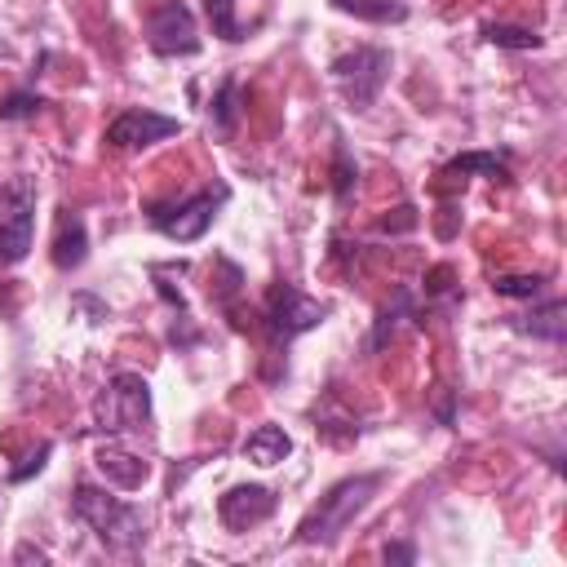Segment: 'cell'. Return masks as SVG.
Here are the masks:
<instances>
[{"instance_id":"obj_1","label":"cell","mask_w":567,"mask_h":567,"mask_svg":"<svg viewBox=\"0 0 567 567\" xmlns=\"http://www.w3.org/2000/svg\"><path fill=\"white\" fill-rule=\"evenodd\" d=\"M71 509H75V518H80L106 549L128 554V549H137V545L146 540L142 514H137L128 501H120V496H111L106 487H97V483H75Z\"/></svg>"},{"instance_id":"obj_2","label":"cell","mask_w":567,"mask_h":567,"mask_svg":"<svg viewBox=\"0 0 567 567\" xmlns=\"http://www.w3.org/2000/svg\"><path fill=\"white\" fill-rule=\"evenodd\" d=\"M377 487H381V474H354V478L332 483L319 496V505L297 523V540L301 545H328V540H337L354 523V514L372 501Z\"/></svg>"},{"instance_id":"obj_3","label":"cell","mask_w":567,"mask_h":567,"mask_svg":"<svg viewBox=\"0 0 567 567\" xmlns=\"http://www.w3.org/2000/svg\"><path fill=\"white\" fill-rule=\"evenodd\" d=\"M93 421H97L102 434L146 430V421H151V385H146V377H137V372H115V377L102 385L97 403H93Z\"/></svg>"},{"instance_id":"obj_4","label":"cell","mask_w":567,"mask_h":567,"mask_svg":"<svg viewBox=\"0 0 567 567\" xmlns=\"http://www.w3.org/2000/svg\"><path fill=\"white\" fill-rule=\"evenodd\" d=\"M35 235V186L13 177L0 186V266H13L31 252Z\"/></svg>"},{"instance_id":"obj_5","label":"cell","mask_w":567,"mask_h":567,"mask_svg":"<svg viewBox=\"0 0 567 567\" xmlns=\"http://www.w3.org/2000/svg\"><path fill=\"white\" fill-rule=\"evenodd\" d=\"M221 204H226V186H208V190H199L182 204H151L146 217L159 235H168L177 244H195V239H204V230L213 226Z\"/></svg>"},{"instance_id":"obj_6","label":"cell","mask_w":567,"mask_h":567,"mask_svg":"<svg viewBox=\"0 0 567 567\" xmlns=\"http://www.w3.org/2000/svg\"><path fill=\"white\" fill-rule=\"evenodd\" d=\"M332 80H337V89L346 93V102L354 111H368L377 102V93L385 89V80H390V53L368 49V44L354 49V53H341L332 62Z\"/></svg>"},{"instance_id":"obj_7","label":"cell","mask_w":567,"mask_h":567,"mask_svg":"<svg viewBox=\"0 0 567 567\" xmlns=\"http://www.w3.org/2000/svg\"><path fill=\"white\" fill-rule=\"evenodd\" d=\"M323 315H328V306H319L315 297H306V292L292 288V284H270V292H266V310H261L270 337L284 341V346H288L292 337L319 328Z\"/></svg>"},{"instance_id":"obj_8","label":"cell","mask_w":567,"mask_h":567,"mask_svg":"<svg viewBox=\"0 0 567 567\" xmlns=\"http://www.w3.org/2000/svg\"><path fill=\"white\" fill-rule=\"evenodd\" d=\"M146 44L159 53V58H186V53H199V31H195V18L182 0H155L151 13H146Z\"/></svg>"},{"instance_id":"obj_9","label":"cell","mask_w":567,"mask_h":567,"mask_svg":"<svg viewBox=\"0 0 567 567\" xmlns=\"http://www.w3.org/2000/svg\"><path fill=\"white\" fill-rule=\"evenodd\" d=\"M173 133H182V120L159 115L151 106H128V111H120L106 124V146H115V151H146V146L164 142Z\"/></svg>"},{"instance_id":"obj_10","label":"cell","mask_w":567,"mask_h":567,"mask_svg":"<svg viewBox=\"0 0 567 567\" xmlns=\"http://www.w3.org/2000/svg\"><path fill=\"white\" fill-rule=\"evenodd\" d=\"M275 505H279V496H275L270 487H261V483H239V487H230V492L217 501V518H221L226 532H248V527L266 523V518L275 514Z\"/></svg>"},{"instance_id":"obj_11","label":"cell","mask_w":567,"mask_h":567,"mask_svg":"<svg viewBox=\"0 0 567 567\" xmlns=\"http://www.w3.org/2000/svg\"><path fill=\"white\" fill-rule=\"evenodd\" d=\"M84 257H89L84 217L71 213V208H62V213H58V230H53V266H58V270H75Z\"/></svg>"},{"instance_id":"obj_12","label":"cell","mask_w":567,"mask_h":567,"mask_svg":"<svg viewBox=\"0 0 567 567\" xmlns=\"http://www.w3.org/2000/svg\"><path fill=\"white\" fill-rule=\"evenodd\" d=\"M93 465L106 474V483H115V487H124V492H133V487H142L146 483V461L142 456H133V452H124V447H97V456H93Z\"/></svg>"},{"instance_id":"obj_13","label":"cell","mask_w":567,"mask_h":567,"mask_svg":"<svg viewBox=\"0 0 567 567\" xmlns=\"http://www.w3.org/2000/svg\"><path fill=\"white\" fill-rule=\"evenodd\" d=\"M563 315H567V301H545L532 315H518L514 332H527V337H540V341H563L567 337V319Z\"/></svg>"},{"instance_id":"obj_14","label":"cell","mask_w":567,"mask_h":567,"mask_svg":"<svg viewBox=\"0 0 567 567\" xmlns=\"http://www.w3.org/2000/svg\"><path fill=\"white\" fill-rule=\"evenodd\" d=\"M288 452H292V439L284 434V425H257V430L244 439V456H248L252 465H279Z\"/></svg>"},{"instance_id":"obj_15","label":"cell","mask_w":567,"mask_h":567,"mask_svg":"<svg viewBox=\"0 0 567 567\" xmlns=\"http://www.w3.org/2000/svg\"><path fill=\"white\" fill-rule=\"evenodd\" d=\"M341 13H354L363 22H403L408 4L403 0H332Z\"/></svg>"},{"instance_id":"obj_16","label":"cell","mask_w":567,"mask_h":567,"mask_svg":"<svg viewBox=\"0 0 567 567\" xmlns=\"http://www.w3.org/2000/svg\"><path fill=\"white\" fill-rule=\"evenodd\" d=\"M239 120V80H221L217 97H213V124L217 133H230Z\"/></svg>"},{"instance_id":"obj_17","label":"cell","mask_w":567,"mask_h":567,"mask_svg":"<svg viewBox=\"0 0 567 567\" xmlns=\"http://www.w3.org/2000/svg\"><path fill=\"white\" fill-rule=\"evenodd\" d=\"M447 173H483V177H492V182H505L509 173H505V164L496 159V155H487V151H470V155H456L452 164H447Z\"/></svg>"},{"instance_id":"obj_18","label":"cell","mask_w":567,"mask_h":567,"mask_svg":"<svg viewBox=\"0 0 567 567\" xmlns=\"http://www.w3.org/2000/svg\"><path fill=\"white\" fill-rule=\"evenodd\" d=\"M40 106H44L40 93H31V89H13V93L0 97V120H35Z\"/></svg>"},{"instance_id":"obj_19","label":"cell","mask_w":567,"mask_h":567,"mask_svg":"<svg viewBox=\"0 0 567 567\" xmlns=\"http://www.w3.org/2000/svg\"><path fill=\"white\" fill-rule=\"evenodd\" d=\"M208 22H213V35L221 40H244V27L235 18V0H208Z\"/></svg>"},{"instance_id":"obj_20","label":"cell","mask_w":567,"mask_h":567,"mask_svg":"<svg viewBox=\"0 0 567 567\" xmlns=\"http://www.w3.org/2000/svg\"><path fill=\"white\" fill-rule=\"evenodd\" d=\"M483 35H487L492 44H501V49H540V35H536V31H523V27H501V22H492V27H483Z\"/></svg>"},{"instance_id":"obj_21","label":"cell","mask_w":567,"mask_h":567,"mask_svg":"<svg viewBox=\"0 0 567 567\" xmlns=\"http://www.w3.org/2000/svg\"><path fill=\"white\" fill-rule=\"evenodd\" d=\"M540 284H545V275H501L492 288H496V297H536Z\"/></svg>"},{"instance_id":"obj_22","label":"cell","mask_w":567,"mask_h":567,"mask_svg":"<svg viewBox=\"0 0 567 567\" xmlns=\"http://www.w3.org/2000/svg\"><path fill=\"white\" fill-rule=\"evenodd\" d=\"M354 164H350V155H346V146H337V164H332V190H337V199H350V186H354Z\"/></svg>"},{"instance_id":"obj_23","label":"cell","mask_w":567,"mask_h":567,"mask_svg":"<svg viewBox=\"0 0 567 567\" xmlns=\"http://www.w3.org/2000/svg\"><path fill=\"white\" fill-rule=\"evenodd\" d=\"M49 452H53V443H40V447H35V452H31L22 465H13V470H9V483H22V478L40 474V470H44V461H49Z\"/></svg>"},{"instance_id":"obj_24","label":"cell","mask_w":567,"mask_h":567,"mask_svg":"<svg viewBox=\"0 0 567 567\" xmlns=\"http://www.w3.org/2000/svg\"><path fill=\"white\" fill-rule=\"evenodd\" d=\"M416 549L412 545H385V563H412Z\"/></svg>"},{"instance_id":"obj_25","label":"cell","mask_w":567,"mask_h":567,"mask_svg":"<svg viewBox=\"0 0 567 567\" xmlns=\"http://www.w3.org/2000/svg\"><path fill=\"white\" fill-rule=\"evenodd\" d=\"M18 563H49V554L40 549V545H18V554H13Z\"/></svg>"},{"instance_id":"obj_26","label":"cell","mask_w":567,"mask_h":567,"mask_svg":"<svg viewBox=\"0 0 567 567\" xmlns=\"http://www.w3.org/2000/svg\"><path fill=\"white\" fill-rule=\"evenodd\" d=\"M0 509H4V501H0Z\"/></svg>"}]
</instances>
